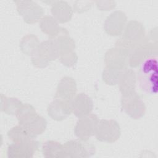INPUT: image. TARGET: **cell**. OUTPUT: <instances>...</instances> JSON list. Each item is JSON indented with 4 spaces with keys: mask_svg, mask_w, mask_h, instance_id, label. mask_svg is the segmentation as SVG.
<instances>
[{
    "mask_svg": "<svg viewBox=\"0 0 158 158\" xmlns=\"http://www.w3.org/2000/svg\"><path fill=\"white\" fill-rule=\"evenodd\" d=\"M131 51L123 47L116 46L110 49L105 55L106 67L116 69L123 70L128 64L129 57Z\"/></svg>",
    "mask_w": 158,
    "mask_h": 158,
    "instance_id": "ba28073f",
    "label": "cell"
},
{
    "mask_svg": "<svg viewBox=\"0 0 158 158\" xmlns=\"http://www.w3.org/2000/svg\"><path fill=\"white\" fill-rule=\"evenodd\" d=\"M93 108V102L90 97L85 93L77 94L72 101V112L78 117L89 114Z\"/></svg>",
    "mask_w": 158,
    "mask_h": 158,
    "instance_id": "9a60e30c",
    "label": "cell"
},
{
    "mask_svg": "<svg viewBox=\"0 0 158 158\" xmlns=\"http://www.w3.org/2000/svg\"><path fill=\"white\" fill-rule=\"evenodd\" d=\"M44 157L47 158L65 157L64 144L55 141L45 142L42 148Z\"/></svg>",
    "mask_w": 158,
    "mask_h": 158,
    "instance_id": "ac0fdd59",
    "label": "cell"
},
{
    "mask_svg": "<svg viewBox=\"0 0 158 158\" xmlns=\"http://www.w3.org/2000/svg\"><path fill=\"white\" fill-rule=\"evenodd\" d=\"M123 70H116L106 67L102 72L103 80L107 84L114 85L117 84L120 75Z\"/></svg>",
    "mask_w": 158,
    "mask_h": 158,
    "instance_id": "603a6c76",
    "label": "cell"
},
{
    "mask_svg": "<svg viewBox=\"0 0 158 158\" xmlns=\"http://www.w3.org/2000/svg\"><path fill=\"white\" fill-rule=\"evenodd\" d=\"M7 135L9 139L14 143H25L35 139L20 125L14 127Z\"/></svg>",
    "mask_w": 158,
    "mask_h": 158,
    "instance_id": "44dd1931",
    "label": "cell"
},
{
    "mask_svg": "<svg viewBox=\"0 0 158 158\" xmlns=\"http://www.w3.org/2000/svg\"><path fill=\"white\" fill-rule=\"evenodd\" d=\"M117 84L122 96H126L135 92L136 75L130 69L125 68L121 72Z\"/></svg>",
    "mask_w": 158,
    "mask_h": 158,
    "instance_id": "e0dca14e",
    "label": "cell"
},
{
    "mask_svg": "<svg viewBox=\"0 0 158 158\" xmlns=\"http://www.w3.org/2000/svg\"><path fill=\"white\" fill-rule=\"evenodd\" d=\"M5 112L8 114H16L17 112L23 104L16 98H6Z\"/></svg>",
    "mask_w": 158,
    "mask_h": 158,
    "instance_id": "cb8c5ba5",
    "label": "cell"
},
{
    "mask_svg": "<svg viewBox=\"0 0 158 158\" xmlns=\"http://www.w3.org/2000/svg\"><path fill=\"white\" fill-rule=\"evenodd\" d=\"M126 22L127 17L123 12H114L107 18L105 22V31L111 36L120 35L125 29Z\"/></svg>",
    "mask_w": 158,
    "mask_h": 158,
    "instance_id": "4fadbf2b",
    "label": "cell"
},
{
    "mask_svg": "<svg viewBox=\"0 0 158 158\" xmlns=\"http://www.w3.org/2000/svg\"><path fill=\"white\" fill-rule=\"evenodd\" d=\"M38 148L39 143L35 139L25 143H13L8 146L7 156L10 158L33 157Z\"/></svg>",
    "mask_w": 158,
    "mask_h": 158,
    "instance_id": "8fae6325",
    "label": "cell"
},
{
    "mask_svg": "<svg viewBox=\"0 0 158 158\" xmlns=\"http://www.w3.org/2000/svg\"><path fill=\"white\" fill-rule=\"evenodd\" d=\"M151 35L139 43L131 51L128 60V64L131 67H136L146 59L157 54V32L151 31Z\"/></svg>",
    "mask_w": 158,
    "mask_h": 158,
    "instance_id": "3957f363",
    "label": "cell"
},
{
    "mask_svg": "<svg viewBox=\"0 0 158 158\" xmlns=\"http://www.w3.org/2000/svg\"><path fill=\"white\" fill-rule=\"evenodd\" d=\"M48 115L54 120H62L72 112V102L54 98L48 108Z\"/></svg>",
    "mask_w": 158,
    "mask_h": 158,
    "instance_id": "5bb4252c",
    "label": "cell"
},
{
    "mask_svg": "<svg viewBox=\"0 0 158 158\" xmlns=\"http://www.w3.org/2000/svg\"><path fill=\"white\" fill-rule=\"evenodd\" d=\"M120 135V128L117 122L114 120L99 121L95 133V136L98 140L112 143L116 141Z\"/></svg>",
    "mask_w": 158,
    "mask_h": 158,
    "instance_id": "8992f818",
    "label": "cell"
},
{
    "mask_svg": "<svg viewBox=\"0 0 158 158\" xmlns=\"http://www.w3.org/2000/svg\"><path fill=\"white\" fill-rule=\"evenodd\" d=\"M40 27L41 30L50 36L52 38H55L56 36L60 34L62 28L58 25L55 19L51 17H45L41 22Z\"/></svg>",
    "mask_w": 158,
    "mask_h": 158,
    "instance_id": "ffe728a7",
    "label": "cell"
},
{
    "mask_svg": "<svg viewBox=\"0 0 158 158\" xmlns=\"http://www.w3.org/2000/svg\"><path fill=\"white\" fill-rule=\"evenodd\" d=\"M59 56V44L56 38H51L40 44L38 51L32 56L31 60L35 66L44 67L50 61L56 59Z\"/></svg>",
    "mask_w": 158,
    "mask_h": 158,
    "instance_id": "277c9868",
    "label": "cell"
},
{
    "mask_svg": "<svg viewBox=\"0 0 158 158\" xmlns=\"http://www.w3.org/2000/svg\"><path fill=\"white\" fill-rule=\"evenodd\" d=\"M58 4H56L52 8V13L54 15L56 20L64 23L70 20L72 17V9L65 2H62V4L60 2H57Z\"/></svg>",
    "mask_w": 158,
    "mask_h": 158,
    "instance_id": "d6986e66",
    "label": "cell"
},
{
    "mask_svg": "<svg viewBox=\"0 0 158 158\" xmlns=\"http://www.w3.org/2000/svg\"><path fill=\"white\" fill-rule=\"evenodd\" d=\"M157 69L156 57H149L140 64L137 80L141 89L148 94L157 93L158 88Z\"/></svg>",
    "mask_w": 158,
    "mask_h": 158,
    "instance_id": "7a4b0ae2",
    "label": "cell"
},
{
    "mask_svg": "<svg viewBox=\"0 0 158 158\" xmlns=\"http://www.w3.org/2000/svg\"><path fill=\"white\" fill-rule=\"evenodd\" d=\"M76 93L77 85L75 80L70 77H64L57 86L54 98L72 102Z\"/></svg>",
    "mask_w": 158,
    "mask_h": 158,
    "instance_id": "2e32d148",
    "label": "cell"
},
{
    "mask_svg": "<svg viewBox=\"0 0 158 158\" xmlns=\"http://www.w3.org/2000/svg\"><path fill=\"white\" fill-rule=\"evenodd\" d=\"M40 43L37 37L33 35H28L25 36L20 43V47L23 53L33 56L38 51Z\"/></svg>",
    "mask_w": 158,
    "mask_h": 158,
    "instance_id": "7402d4cb",
    "label": "cell"
},
{
    "mask_svg": "<svg viewBox=\"0 0 158 158\" xmlns=\"http://www.w3.org/2000/svg\"><path fill=\"white\" fill-rule=\"evenodd\" d=\"M16 116L19 125L34 138L42 134L46 130L47 126L46 119L37 114L35 108L30 104H22L17 111Z\"/></svg>",
    "mask_w": 158,
    "mask_h": 158,
    "instance_id": "6da1fadb",
    "label": "cell"
},
{
    "mask_svg": "<svg viewBox=\"0 0 158 158\" xmlns=\"http://www.w3.org/2000/svg\"><path fill=\"white\" fill-rule=\"evenodd\" d=\"M64 148L65 157H88L95 154L94 146L88 140H71L66 142Z\"/></svg>",
    "mask_w": 158,
    "mask_h": 158,
    "instance_id": "52a82bcc",
    "label": "cell"
},
{
    "mask_svg": "<svg viewBox=\"0 0 158 158\" xmlns=\"http://www.w3.org/2000/svg\"><path fill=\"white\" fill-rule=\"evenodd\" d=\"M99 121L95 114H89L79 118L75 127L76 136L81 140H88L91 136L95 135Z\"/></svg>",
    "mask_w": 158,
    "mask_h": 158,
    "instance_id": "30bf717a",
    "label": "cell"
},
{
    "mask_svg": "<svg viewBox=\"0 0 158 158\" xmlns=\"http://www.w3.org/2000/svg\"><path fill=\"white\" fill-rule=\"evenodd\" d=\"M145 38V29L138 21H130L125 27L123 36L116 43V46L123 47L131 51Z\"/></svg>",
    "mask_w": 158,
    "mask_h": 158,
    "instance_id": "5b68a950",
    "label": "cell"
},
{
    "mask_svg": "<svg viewBox=\"0 0 158 158\" xmlns=\"http://www.w3.org/2000/svg\"><path fill=\"white\" fill-rule=\"evenodd\" d=\"M121 103L123 110L134 119L140 118L145 114V104L136 92L126 96H122Z\"/></svg>",
    "mask_w": 158,
    "mask_h": 158,
    "instance_id": "9c48e42d",
    "label": "cell"
},
{
    "mask_svg": "<svg viewBox=\"0 0 158 158\" xmlns=\"http://www.w3.org/2000/svg\"><path fill=\"white\" fill-rule=\"evenodd\" d=\"M17 6L19 14L28 23L37 22L43 14V9L32 1H19Z\"/></svg>",
    "mask_w": 158,
    "mask_h": 158,
    "instance_id": "7c38bea8",
    "label": "cell"
}]
</instances>
